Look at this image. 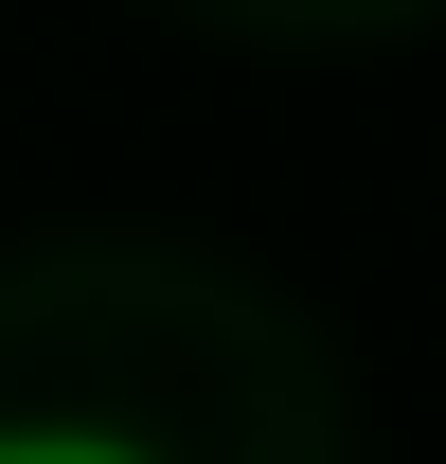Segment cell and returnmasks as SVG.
<instances>
[{"mask_svg":"<svg viewBox=\"0 0 446 464\" xmlns=\"http://www.w3.org/2000/svg\"><path fill=\"white\" fill-rule=\"evenodd\" d=\"M0 464H179V447H143L125 411H0Z\"/></svg>","mask_w":446,"mask_h":464,"instance_id":"cell-1","label":"cell"}]
</instances>
